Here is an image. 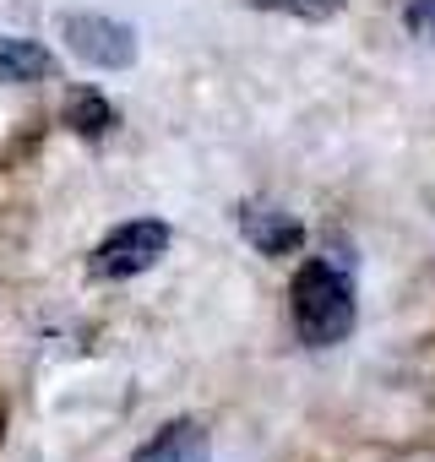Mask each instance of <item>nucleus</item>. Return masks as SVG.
<instances>
[{"label":"nucleus","instance_id":"6e6552de","mask_svg":"<svg viewBox=\"0 0 435 462\" xmlns=\"http://www.w3.org/2000/svg\"><path fill=\"white\" fill-rule=\"evenodd\" d=\"M256 12H278V17H300V23H327L338 17L348 0H251Z\"/></svg>","mask_w":435,"mask_h":462},{"label":"nucleus","instance_id":"39448f33","mask_svg":"<svg viewBox=\"0 0 435 462\" xmlns=\"http://www.w3.org/2000/svg\"><path fill=\"white\" fill-rule=\"evenodd\" d=\"M207 457H212L207 430H201L196 419H174V424H163L131 462H207Z\"/></svg>","mask_w":435,"mask_h":462},{"label":"nucleus","instance_id":"7ed1b4c3","mask_svg":"<svg viewBox=\"0 0 435 462\" xmlns=\"http://www.w3.org/2000/svg\"><path fill=\"white\" fill-rule=\"evenodd\" d=\"M66 44H71L77 60H88L98 71H125L136 60V28H125L115 17H98V12L66 17Z\"/></svg>","mask_w":435,"mask_h":462},{"label":"nucleus","instance_id":"1a4fd4ad","mask_svg":"<svg viewBox=\"0 0 435 462\" xmlns=\"http://www.w3.org/2000/svg\"><path fill=\"white\" fill-rule=\"evenodd\" d=\"M403 28L424 44H435V0H408V12H403Z\"/></svg>","mask_w":435,"mask_h":462},{"label":"nucleus","instance_id":"f03ea898","mask_svg":"<svg viewBox=\"0 0 435 462\" xmlns=\"http://www.w3.org/2000/svg\"><path fill=\"white\" fill-rule=\"evenodd\" d=\"M163 251H169V228L153 223V217H136V223H120L115 235L93 251V273L98 278H136V273L158 267Z\"/></svg>","mask_w":435,"mask_h":462},{"label":"nucleus","instance_id":"20e7f679","mask_svg":"<svg viewBox=\"0 0 435 462\" xmlns=\"http://www.w3.org/2000/svg\"><path fill=\"white\" fill-rule=\"evenodd\" d=\"M240 228H245V240H251L262 256H294V251L305 245L300 217H289V212L273 207V201H245V207H240Z\"/></svg>","mask_w":435,"mask_h":462},{"label":"nucleus","instance_id":"0eeeda50","mask_svg":"<svg viewBox=\"0 0 435 462\" xmlns=\"http://www.w3.org/2000/svg\"><path fill=\"white\" fill-rule=\"evenodd\" d=\"M66 125H71L77 136H104V131L115 125V109H109L104 93L82 88V93H71V104H66Z\"/></svg>","mask_w":435,"mask_h":462},{"label":"nucleus","instance_id":"423d86ee","mask_svg":"<svg viewBox=\"0 0 435 462\" xmlns=\"http://www.w3.org/2000/svg\"><path fill=\"white\" fill-rule=\"evenodd\" d=\"M50 71L55 60L33 39H0V82H44Z\"/></svg>","mask_w":435,"mask_h":462},{"label":"nucleus","instance_id":"f257e3e1","mask_svg":"<svg viewBox=\"0 0 435 462\" xmlns=\"http://www.w3.org/2000/svg\"><path fill=\"white\" fill-rule=\"evenodd\" d=\"M294 327L300 343L332 348L354 332V283L332 262H305L294 273Z\"/></svg>","mask_w":435,"mask_h":462}]
</instances>
